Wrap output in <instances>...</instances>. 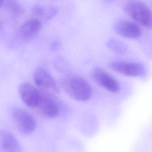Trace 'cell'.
Returning a JSON list of instances; mask_svg holds the SVG:
<instances>
[{
  "instance_id": "cell-11",
  "label": "cell",
  "mask_w": 152,
  "mask_h": 152,
  "mask_svg": "<svg viewBox=\"0 0 152 152\" xmlns=\"http://www.w3.org/2000/svg\"><path fill=\"white\" fill-rule=\"evenodd\" d=\"M20 144L10 132L0 130V152H20Z\"/></svg>"
},
{
  "instance_id": "cell-1",
  "label": "cell",
  "mask_w": 152,
  "mask_h": 152,
  "mask_svg": "<svg viewBox=\"0 0 152 152\" xmlns=\"http://www.w3.org/2000/svg\"><path fill=\"white\" fill-rule=\"evenodd\" d=\"M60 85L65 93L75 101H86L93 96L91 85L85 79L80 76L66 75L61 79Z\"/></svg>"
},
{
  "instance_id": "cell-3",
  "label": "cell",
  "mask_w": 152,
  "mask_h": 152,
  "mask_svg": "<svg viewBox=\"0 0 152 152\" xmlns=\"http://www.w3.org/2000/svg\"><path fill=\"white\" fill-rule=\"evenodd\" d=\"M11 118L14 126L22 135H30L36 129L37 122L34 118L23 108H14L11 112Z\"/></svg>"
},
{
  "instance_id": "cell-4",
  "label": "cell",
  "mask_w": 152,
  "mask_h": 152,
  "mask_svg": "<svg viewBox=\"0 0 152 152\" xmlns=\"http://www.w3.org/2000/svg\"><path fill=\"white\" fill-rule=\"evenodd\" d=\"M40 91V100L36 109L42 115L47 117H57L60 113L61 105L55 94L41 90Z\"/></svg>"
},
{
  "instance_id": "cell-15",
  "label": "cell",
  "mask_w": 152,
  "mask_h": 152,
  "mask_svg": "<svg viewBox=\"0 0 152 152\" xmlns=\"http://www.w3.org/2000/svg\"><path fill=\"white\" fill-rule=\"evenodd\" d=\"M4 1H1L0 0V8L3 5V4Z\"/></svg>"
},
{
  "instance_id": "cell-16",
  "label": "cell",
  "mask_w": 152,
  "mask_h": 152,
  "mask_svg": "<svg viewBox=\"0 0 152 152\" xmlns=\"http://www.w3.org/2000/svg\"><path fill=\"white\" fill-rule=\"evenodd\" d=\"M1 29V23H0V29Z\"/></svg>"
},
{
  "instance_id": "cell-8",
  "label": "cell",
  "mask_w": 152,
  "mask_h": 152,
  "mask_svg": "<svg viewBox=\"0 0 152 152\" xmlns=\"http://www.w3.org/2000/svg\"><path fill=\"white\" fill-rule=\"evenodd\" d=\"M110 68L116 72L130 77H139L144 72L142 65L137 62L113 61L109 64Z\"/></svg>"
},
{
  "instance_id": "cell-9",
  "label": "cell",
  "mask_w": 152,
  "mask_h": 152,
  "mask_svg": "<svg viewBox=\"0 0 152 152\" xmlns=\"http://www.w3.org/2000/svg\"><path fill=\"white\" fill-rule=\"evenodd\" d=\"M19 93L22 101L27 106L36 108L41 96L39 89L29 83H22L19 88Z\"/></svg>"
},
{
  "instance_id": "cell-10",
  "label": "cell",
  "mask_w": 152,
  "mask_h": 152,
  "mask_svg": "<svg viewBox=\"0 0 152 152\" xmlns=\"http://www.w3.org/2000/svg\"><path fill=\"white\" fill-rule=\"evenodd\" d=\"M114 31L119 35L129 39H136L141 36L142 30L134 22L126 20H120L113 25Z\"/></svg>"
},
{
  "instance_id": "cell-13",
  "label": "cell",
  "mask_w": 152,
  "mask_h": 152,
  "mask_svg": "<svg viewBox=\"0 0 152 152\" xmlns=\"http://www.w3.org/2000/svg\"><path fill=\"white\" fill-rule=\"evenodd\" d=\"M3 5L8 12L14 18H18L24 14V8L23 6L16 1L10 0L4 1Z\"/></svg>"
},
{
  "instance_id": "cell-14",
  "label": "cell",
  "mask_w": 152,
  "mask_h": 152,
  "mask_svg": "<svg viewBox=\"0 0 152 152\" xmlns=\"http://www.w3.org/2000/svg\"><path fill=\"white\" fill-rule=\"evenodd\" d=\"M106 46L110 50L116 54L121 55L126 53L127 51L126 46L125 44L114 38L109 39Z\"/></svg>"
},
{
  "instance_id": "cell-7",
  "label": "cell",
  "mask_w": 152,
  "mask_h": 152,
  "mask_svg": "<svg viewBox=\"0 0 152 152\" xmlns=\"http://www.w3.org/2000/svg\"><path fill=\"white\" fill-rule=\"evenodd\" d=\"M90 76L94 81L108 92L115 93L119 90L118 82L102 68H94L91 71Z\"/></svg>"
},
{
  "instance_id": "cell-6",
  "label": "cell",
  "mask_w": 152,
  "mask_h": 152,
  "mask_svg": "<svg viewBox=\"0 0 152 152\" xmlns=\"http://www.w3.org/2000/svg\"><path fill=\"white\" fill-rule=\"evenodd\" d=\"M34 79L40 90L54 94L60 93V87L54 78L44 69H37L34 73Z\"/></svg>"
},
{
  "instance_id": "cell-5",
  "label": "cell",
  "mask_w": 152,
  "mask_h": 152,
  "mask_svg": "<svg viewBox=\"0 0 152 152\" xmlns=\"http://www.w3.org/2000/svg\"><path fill=\"white\" fill-rule=\"evenodd\" d=\"M42 23L36 18L28 20L20 26L13 38L12 43L19 45L34 38L41 30Z\"/></svg>"
},
{
  "instance_id": "cell-2",
  "label": "cell",
  "mask_w": 152,
  "mask_h": 152,
  "mask_svg": "<svg viewBox=\"0 0 152 152\" xmlns=\"http://www.w3.org/2000/svg\"><path fill=\"white\" fill-rule=\"evenodd\" d=\"M124 9L137 23L145 27L152 28V12L147 4L140 1H127L124 4Z\"/></svg>"
},
{
  "instance_id": "cell-12",
  "label": "cell",
  "mask_w": 152,
  "mask_h": 152,
  "mask_svg": "<svg viewBox=\"0 0 152 152\" xmlns=\"http://www.w3.org/2000/svg\"><path fill=\"white\" fill-rule=\"evenodd\" d=\"M57 10L55 8H45L40 5H36L32 8V13L35 18L39 20L40 18H45L46 20L50 19L54 16Z\"/></svg>"
}]
</instances>
